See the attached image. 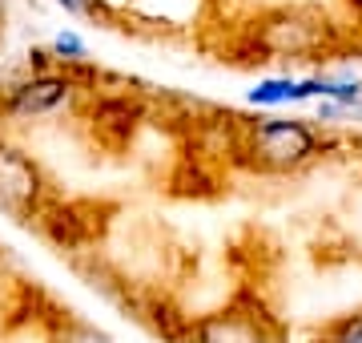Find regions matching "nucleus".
Returning a JSON list of instances; mask_svg holds the SVG:
<instances>
[{
    "label": "nucleus",
    "mask_w": 362,
    "mask_h": 343,
    "mask_svg": "<svg viewBox=\"0 0 362 343\" xmlns=\"http://www.w3.org/2000/svg\"><path fill=\"white\" fill-rule=\"evenodd\" d=\"M52 49H57L61 57H65V53H73V61H77V57H85V45H81L77 37H65V33H61V37L52 40Z\"/></svg>",
    "instance_id": "1a4fd4ad"
},
{
    "label": "nucleus",
    "mask_w": 362,
    "mask_h": 343,
    "mask_svg": "<svg viewBox=\"0 0 362 343\" xmlns=\"http://www.w3.org/2000/svg\"><path fill=\"white\" fill-rule=\"evenodd\" d=\"M330 343H362V311L338 319L334 327H330Z\"/></svg>",
    "instance_id": "0eeeda50"
},
{
    "label": "nucleus",
    "mask_w": 362,
    "mask_h": 343,
    "mask_svg": "<svg viewBox=\"0 0 362 343\" xmlns=\"http://www.w3.org/2000/svg\"><path fill=\"white\" fill-rule=\"evenodd\" d=\"M330 25L314 9H286L258 28V49L270 61H310L322 53Z\"/></svg>",
    "instance_id": "f03ea898"
},
{
    "label": "nucleus",
    "mask_w": 362,
    "mask_h": 343,
    "mask_svg": "<svg viewBox=\"0 0 362 343\" xmlns=\"http://www.w3.org/2000/svg\"><path fill=\"white\" fill-rule=\"evenodd\" d=\"M246 154H254L262 170H274V174L302 170L306 162L318 158V133L306 121L258 118L246 130Z\"/></svg>",
    "instance_id": "f257e3e1"
},
{
    "label": "nucleus",
    "mask_w": 362,
    "mask_h": 343,
    "mask_svg": "<svg viewBox=\"0 0 362 343\" xmlns=\"http://www.w3.org/2000/svg\"><path fill=\"white\" fill-rule=\"evenodd\" d=\"M57 4H65L69 13H77V16H97L101 13V0H57Z\"/></svg>",
    "instance_id": "6e6552de"
},
{
    "label": "nucleus",
    "mask_w": 362,
    "mask_h": 343,
    "mask_svg": "<svg viewBox=\"0 0 362 343\" xmlns=\"http://www.w3.org/2000/svg\"><path fill=\"white\" fill-rule=\"evenodd\" d=\"M0 21H4V0H0Z\"/></svg>",
    "instance_id": "9b49d317"
},
{
    "label": "nucleus",
    "mask_w": 362,
    "mask_h": 343,
    "mask_svg": "<svg viewBox=\"0 0 362 343\" xmlns=\"http://www.w3.org/2000/svg\"><path fill=\"white\" fill-rule=\"evenodd\" d=\"M189 339L194 343H278V335H274V327L258 311L226 307V311H214V315L197 319Z\"/></svg>",
    "instance_id": "20e7f679"
},
{
    "label": "nucleus",
    "mask_w": 362,
    "mask_h": 343,
    "mask_svg": "<svg viewBox=\"0 0 362 343\" xmlns=\"http://www.w3.org/2000/svg\"><path fill=\"white\" fill-rule=\"evenodd\" d=\"M73 97V81L61 77V73H33V77L16 81L8 97H4V109L16 113V118H49L61 106H69Z\"/></svg>",
    "instance_id": "39448f33"
},
{
    "label": "nucleus",
    "mask_w": 362,
    "mask_h": 343,
    "mask_svg": "<svg viewBox=\"0 0 362 343\" xmlns=\"http://www.w3.org/2000/svg\"><path fill=\"white\" fill-rule=\"evenodd\" d=\"M69 343H113V339H105V335H97V331H77Z\"/></svg>",
    "instance_id": "9d476101"
},
{
    "label": "nucleus",
    "mask_w": 362,
    "mask_h": 343,
    "mask_svg": "<svg viewBox=\"0 0 362 343\" xmlns=\"http://www.w3.org/2000/svg\"><path fill=\"white\" fill-rule=\"evenodd\" d=\"M137 121H141V106L129 101V97H105L93 109V125L101 130L105 142H113V145L129 142L133 130H137Z\"/></svg>",
    "instance_id": "423d86ee"
},
{
    "label": "nucleus",
    "mask_w": 362,
    "mask_h": 343,
    "mask_svg": "<svg viewBox=\"0 0 362 343\" xmlns=\"http://www.w3.org/2000/svg\"><path fill=\"white\" fill-rule=\"evenodd\" d=\"M45 198L40 166L16 145H0V210L13 218H33Z\"/></svg>",
    "instance_id": "7ed1b4c3"
}]
</instances>
